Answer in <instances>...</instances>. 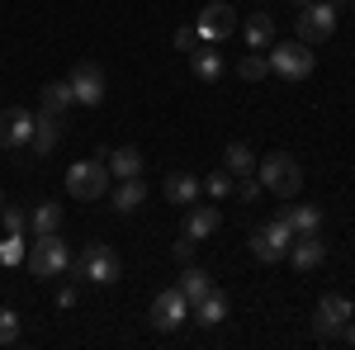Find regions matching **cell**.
Returning a JSON list of instances; mask_svg holds the SVG:
<instances>
[{"label":"cell","instance_id":"24","mask_svg":"<svg viewBox=\"0 0 355 350\" xmlns=\"http://www.w3.org/2000/svg\"><path fill=\"white\" fill-rule=\"evenodd\" d=\"M223 166L242 180V175H256V152L246 147V142H227V152H223Z\"/></svg>","mask_w":355,"mask_h":350},{"label":"cell","instance_id":"20","mask_svg":"<svg viewBox=\"0 0 355 350\" xmlns=\"http://www.w3.org/2000/svg\"><path fill=\"white\" fill-rule=\"evenodd\" d=\"M71 105H76V95H71V85H67V81L38 85V109H48V114H67Z\"/></svg>","mask_w":355,"mask_h":350},{"label":"cell","instance_id":"16","mask_svg":"<svg viewBox=\"0 0 355 350\" xmlns=\"http://www.w3.org/2000/svg\"><path fill=\"white\" fill-rule=\"evenodd\" d=\"M57 137H62V114L38 109V119H33V142H28V147H33L38 157H48V152L57 147Z\"/></svg>","mask_w":355,"mask_h":350},{"label":"cell","instance_id":"38","mask_svg":"<svg viewBox=\"0 0 355 350\" xmlns=\"http://www.w3.org/2000/svg\"><path fill=\"white\" fill-rule=\"evenodd\" d=\"M261 5H266V0H261Z\"/></svg>","mask_w":355,"mask_h":350},{"label":"cell","instance_id":"30","mask_svg":"<svg viewBox=\"0 0 355 350\" xmlns=\"http://www.w3.org/2000/svg\"><path fill=\"white\" fill-rule=\"evenodd\" d=\"M19 341V313L0 308V346H15Z\"/></svg>","mask_w":355,"mask_h":350},{"label":"cell","instance_id":"23","mask_svg":"<svg viewBox=\"0 0 355 350\" xmlns=\"http://www.w3.org/2000/svg\"><path fill=\"white\" fill-rule=\"evenodd\" d=\"M105 166H110L114 180H133V175H142V166H147V161H142V152H137V147H119Z\"/></svg>","mask_w":355,"mask_h":350},{"label":"cell","instance_id":"9","mask_svg":"<svg viewBox=\"0 0 355 350\" xmlns=\"http://www.w3.org/2000/svg\"><path fill=\"white\" fill-rule=\"evenodd\" d=\"M71 95H76V105H105V90H110V85H105V71H100V67H95V62H76V67H71Z\"/></svg>","mask_w":355,"mask_h":350},{"label":"cell","instance_id":"10","mask_svg":"<svg viewBox=\"0 0 355 350\" xmlns=\"http://www.w3.org/2000/svg\"><path fill=\"white\" fill-rule=\"evenodd\" d=\"M351 317H355V303L346 294H322L313 326H318V336H341V326L351 322Z\"/></svg>","mask_w":355,"mask_h":350},{"label":"cell","instance_id":"3","mask_svg":"<svg viewBox=\"0 0 355 350\" xmlns=\"http://www.w3.org/2000/svg\"><path fill=\"white\" fill-rule=\"evenodd\" d=\"M289 246H294V227H289L279 213H275L266 227H256V232H251V256H256L261 265L284 261V256H289Z\"/></svg>","mask_w":355,"mask_h":350},{"label":"cell","instance_id":"21","mask_svg":"<svg viewBox=\"0 0 355 350\" xmlns=\"http://www.w3.org/2000/svg\"><path fill=\"white\" fill-rule=\"evenodd\" d=\"M270 43H275V19L266 10H256V15L246 19V48H251V53H266Z\"/></svg>","mask_w":355,"mask_h":350},{"label":"cell","instance_id":"36","mask_svg":"<svg viewBox=\"0 0 355 350\" xmlns=\"http://www.w3.org/2000/svg\"><path fill=\"white\" fill-rule=\"evenodd\" d=\"M294 5H299V10H303V5H313V0H294Z\"/></svg>","mask_w":355,"mask_h":350},{"label":"cell","instance_id":"26","mask_svg":"<svg viewBox=\"0 0 355 350\" xmlns=\"http://www.w3.org/2000/svg\"><path fill=\"white\" fill-rule=\"evenodd\" d=\"M142 199H147V185H142V175H133V180H123V185L114 189V209H119V213H133Z\"/></svg>","mask_w":355,"mask_h":350},{"label":"cell","instance_id":"25","mask_svg":"<svg viewBox=\"0 0 355 350\" xmlns=\"http://www.w3.org/2000/svg\"><path fill=\"white\" fill-rule=\"evenodd\" d=\"M175 289H180V294L190 298V303H199V298H204L209 289H214V279H209V270L185 265V270H180V284H175Z\"/></svg>","mask_w":355,"mask_h":350},{"label":"cell","instance_id":"33","mask_svg":"<svg viewBox=\"0 0 355 350\" xmlns=\"http://www.w3.org/2000/svg\"><path fill=\"white\" fill-rule=\"evenodd\" d=\"M194 246H199V242H190V237H185V232H180V242L171 246V251H175V261H180V265H190V256H194Z\"/></svg>","mask_w":355,"mask_h":350},{"label":"cell","instance_id":"17","mask_svg":"<svg viewBox=\"0 0 355 350\" xmlns=\"http://www.w3.org/2000/svg\"><path fill=\"white\" fill-rule=\"evenodd\" d=\"M279 218L294 227V237H308V232H322V213L313 209V204H284Z\"/></svg>","mask_w":355,"mask_h":350},{"label":"cell","instance_id":"13","mask_svg":"<svg viewBox=\"0 0 355 350\" xmlns=\"http://www.w3.org/2000/svg\"><path fill=\"white\" fill-rule=\"evenodd\" d=\"M218 222H223V213L214 209V204H199V199H194L190 209H185V227H180V232H185L190 242H204V237L218 232Z\"/></svg>","mask_w":355,"mask_h":350},{"label":"cell","instance_id":"5","mask_svg":"<svg viewBox=\"0 0 355 350\" xmlns=\"http://www.w3.org/2000/svg\"><path fill=\"white\" fill-rule=\"evenodd\" d=\"M67 265H71V251H67V242H62L57 232L33 237V246H28V270H33L38 279H57Z\"/></svg>","mask_w":355,"mask_h":350},{"label":"cell","instance_id":"35","mask_svg":"<svg viewBox=\"0 0 355 350\" xmlns=\"http://www.w3.org/2000/svg\"><path fill=\"white\" fill-rule=\"evenodd\" d=\"M341 341H346V346H355V317L346 326H341Z\"/></svg>","mask_w":355,"mask_h":350},{"label":"cell","instance_id":"11","mask_svg":"<svg viewBox=\"0 0 355 350\" xmlns=\"http://www.w3.org/2000/svg\"><path fill=\"white\" fill-rule=\"evenodd\" d=\"M199 38H209V43H223L232 28H237V10L227 5V0H209L204 10H199Z\"/></svg>","mask_w":355,"mask_h":350},{"label":"cell","instance_id":"12","mask_svg":"<svg viewBox=\"0 0 355 350\" xmlns=\"http://www.w3.org/2000/svg\"><path fill=\"white\" fill-rule=\"evenodd\" d=\"M28 142H33V114L0 109V147H28Z\"/></svg>","mask_w":355,"mask_h":350},{"label":"cell","instance_id":"37","mask_svg":"<svg viewBox=\"0 0 355 350\" xmlns=\"http://www.w3.org/2000/svg\"><path fill=\"white\" fill-rule=\"evenodd\" d=\"M0 209H5V194H0Z\"/></svg>","mask_w":355,"mask_h":350},{"label":"cell","instance_id":"15","mask_svg":"<svg viewBox=\"0 0 355 350\" xmlns=\"http://www.w3.org/2000/svg\"><path fill=\"white\" fill-rule=\"evenodd\" d=\"M284 261H294V270H318L327 261V242H322V232H308V237H294L289 246V256Z\"/></svg>","mask_w":355,"mask_h":350},{"label":"cell","instance_id":"19","mask_svg":"<svg viewBox=\"0 0 355 350\" xmlns=\"http://www.w3.org/2000/svg\"><path fill=\"white\" fill-rule=\"evenodd\" d=\"M190 71H194L204 85H214V81L223 76V57L214 53V48H199V43H194V48H190Z\"/></svg>","mask_w":355,"mask_h":350},{"label":"cell","instance_id":"2","mask_svg":"<svg viewBox=\"0 0 355 350\" xmlns=\"http://www.w3.org/2000/svg\"><path fill=\"white\" fill-rule=\"evenodd\" d=\"M341 5H346V0H313V5H303L299 19H294V24H299V43H308V48H313V43H327L331 33H336Z\"/></svg>","mask_w":355,"mask_h":350},{"label":"cell","instance_id":"14","mask_svg":"<svg viewBox=\"0 0 355 350\" xmlns=\"http://www.w3.org/2000/svg\"><path fill=\"white\" fill-rule=\"evenodd\" d=\"M162 194L171 199V204H180V209H190L194 199L204 194V180H199L194 170H171V175L162 180Z\"/></svg>","mask_w":355,"mask_h":350},{"label":"cell","instance_id":"22","mask_svg":"<svg viewBox=\"0 0 355 350\" xmlns=\"http://www.w3.org/2000/svg\"><path fill=\"white\" fill-rule=\"evenodd\" d=\"M57 227H62V204L38 199V204H33V213H28V232H33V237H43V232H57Z\"/></svg>","mask_w":355,"mask_h":350},{"label":"cell","instance_id":"29","mask_svg":"<svg viewBox=\"0 0 355 350\" xmlns=\"http://www.w3.org/2000/svg\"><path fill=\"white\" fill-rule=\"evenodd\" d=\"M266 71H270V62H266L261 53H251V57H242V62H237V76H242V81H261Z\"/></svg>","mask_w":355,"mask_h":350},{"label":"cell","instance_id":"1","mask_svg":"<svg viewBox=\"0 0 355 350\" xmlns=\"http://www.w3.org/2000/svg\"><path fill=\"white\" fill-rule=\"evenodd\" d=\"M256 180L270 189V194H279V199H294L303 189V166L289 152H270L266 161H256Z\"/></svg>","mask_w":355,"mask_h":350},{"label":"cell","instance_id":"32","mask_svg":"<svg viewBox=\"0 0 355 350\" xmlns=\"http://www.w3.org/2000/svg\"><path fill=\"white\" fill-rule=\"evenodd\" d=\"M0 261H5V265H19V261H24V237L0 242Z\"/></svg>","mask_w":355,"mask_h":350},{"label":"cell","instance_id":"7","mask_svg":"<svg viewBox=\"0 0 355 350\" xmlns=\"http://www.w3.org/2000/svg\"><path fill=\"white\" fill-rule=\"evenodd\" d=\"M76 270H81V279H90V284H105V289L119 284V256H114V246H105V242L85 246Z\"/></svg>","mask_w":355,"mask_h":350},{"label":"cell","instance_id":"34","mask_svg":"<svg viewBox=\"0 0 355 350\" xmlns=\"http://www.w3.org/2000/svg\"><path fill=\"white\" fill-rule=\"evenodd\" d=\"M194 43H199V28H175V48L180 53H190Z\"/></svg>","mask_w":355,"mask_h":350},{"label":"cell","instance_id":"28","mask_svg":"<svg viewBox=\"0 0 355 350\" xmlns=\"http://www.w3.org/2000/svg\"><path fill=\"white\" fill-rule=\"evenodd\" d=\"M0 222H5V232H10V237H24L28 213L19 209V204H5V209H0Z\"/></svg>","mask_w":355,"mask_h":350},{"label":"cell","instance_id":"8","mask_svg":"<svg viewBox=\"0 0 355 350\" xmlns=\"http://www.w3.org/2000/svg\"><path fill=\"white\" fill-rule=\"evenodd\" d=\"M190 317V298L180 294V289H162V294L152 298V313H147V322L157 326V331H175V326Z\"/></svg>","mask_w":355,"mask_h":350},{"label":"cell","instance_id":"27","mask_svg":"<svg viewBox=\"0 0 355 350\" xmlns=\"http://www.w3.org/2000/svg\"><path fill=\"white\" fill-rule=\"evenodd\" d=\"M232 189H237V175H232L227 166H218V170L204 175V194H209V199H227Z\"/></svg>","mask_w":355,"mask_h":350},{"label":"cell","instance_id":"6","mask_svg":"<svg viewBox=\"0 0 355 350\" xmlns=\"http://www.w3.org/2000/svg\"><path fill=\"white\" fill-rule=\"evenodd\" d=\"M266 62H270V71L279 81H303L318 57L308 53V43H270V57Z\"/></svg>","mask_w":355,"mask_h":350},{"label":"cell","instance_id":"18","mask_svg":"<svg viewBox=\"0 0 355 350\" xmlns=\"http://www.w3.org/2000/svg\"><path fill=\"white\" fill-rule=\"evenodd\" d=\"M190 313H194L199 326H218L223 317H227V294H223V289H209L199 303H190Z\"/></svg>","mask_w":355,"mask_h":350},{"label":"cell","instance_id":"4","mask_svg":"<svg viewBox=\"0 0 355 350\" xmlns=\"http://www.w3.org/2000/svg\"><path fill=\"white\" fill-rule=\"evenodd\" d=\"M67 189L85 199V204H95V199H105L110 194V166L100 161V157H90V161H71L67 170Z\"/></svg>","mask_w":355,"mask_h":350},{"label":"cell","instance_id":"31","mask_svg":"<svg viewBox=\"0 0 355 350\" xmlns=\"http://www.w3.org/2000/svg\"><path fill=\"white\" fill-rule=\"evenodd\" d=\"M261 180H251V175H242V180H237V189H232V194H237V199H242V204H256V199H261Z\"/></svg>","mask_w":355,"mask_h":350}]
</instances>
